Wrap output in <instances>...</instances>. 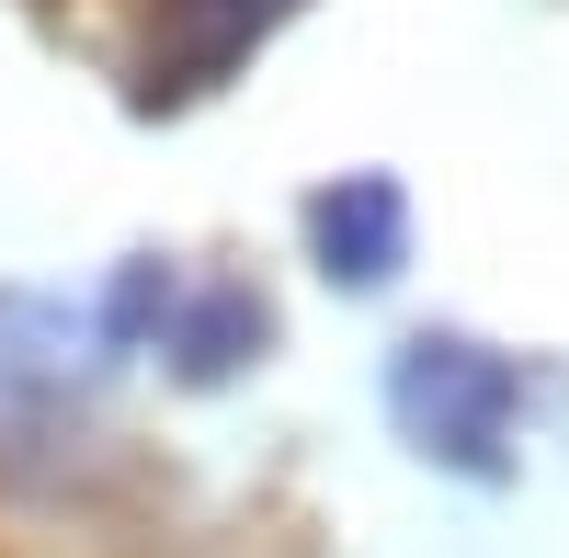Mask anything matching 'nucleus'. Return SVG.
Here are the masks:
<instances>
[{
    "label": "nucleus",
    "instance_id": "2",
    "mask_svg": "<svg viewBox=\"0 0 569 558\" xmlns=\"http://www.w3.org/2000/svg\"><path fill=\"white\" fill-rule=\"evenodd\" d=\"M388 422L410 456H433L456 479H501L512 434H525V365L490 353L479 331H410L388 353Z\"/></svg>",
    "mask_w": 569,
    "mask_h": 558
},
{
    "label": "nucleus",
    "instance_id": "3",
    "mask_svg": "<svg viewBox=\"0 0 569 558\" xmlns=\"http://www.w3.org/2000/svg\"><path fill=\"white\" fill-rule=\"evenodd\" d=\"M284 12H297V0H160L149 58H137V103H194V91H217Z\"/></svg>",
    "mask_w": 569,
    "mask_h": 558
},
{
    "label": "nucleus",
    "instance_id": "5",
    "mask_svg": "<svg viewBox=\"0 0 569 558\" xmlns=\"http://www.w3.org/2000/svg\"><path fill=\"white\" fill-rule=\"evenodd\" d=\"M273 342V308L228 273V286H182L171 319H160V353H171V377L182 388H217V377H240V365H262Z\"/></svg>",
    "mask_w": 569,
    "mask_h": 558
},
{
    "label": "nucleus",
    "instance_id": "1",
    "mask_svg": "<svg viewBox=\"0 0 569 558\" xmlns=\"http://www.w3.org/2000/svg\"><path fill=\"white\" fill-rule=\"evenodd\" d=\"M126 365L91 297H0V479L69 468L91 434V399Z\"/></svg>",
    "mask_w": 569,
    "mask_h": 558
},
{
    "label": "nucleus",
    "instance_id": "4",
    "mask_svg": "<svg viewBox=\"0 0 569 558\" xmlns=\"http://www.w3.org/2000/svg\"><path fill=\"white\" fill-rule=\"evenodd\" d=\"M308 262L330 273V286H399V262H410V182L399 171H342V182H319L308 195Z\"/></svg>",
    "mask_w": 569,
    "mask_h": 558
}]
</instances>
